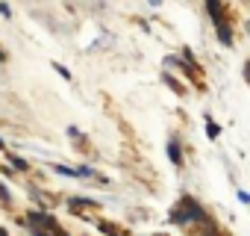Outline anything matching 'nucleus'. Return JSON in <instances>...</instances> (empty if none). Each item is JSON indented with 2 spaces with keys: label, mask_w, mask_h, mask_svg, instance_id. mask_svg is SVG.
Instances as JSON below:
<instances>
[{
  "label": "nucleus",
  "mask_w": 250,
  "mask_h": 236,
  "mask_svg": "<svg viewBox=\"0 0 250 236\" xmlns=\"http://www.w3.org/2000/svg\"><path fill=\"white\" fill-rule=\"evenodd\" d=\"M168 221H171V224H180V227H203L206 221H212V215L206 212V207H203L197 198L183 195V198L171 207Z\"/></svg>",
  "instance_id": "1"
},
{
  "label": "nucleus",
  "mask_w": 250,
  "mask_h": 236,
  "mask_svg": "<svg viewBox=\"0 0 250 236\" xmlns=\"http://www.w3.org/2000/svg\"><path fill=\"white\" fill-rule=\"evenodd\" d=\"M21 221H24L30 230H33V227H42V230H50V233H53V230L59 227V224H56V218H53L44 207H33V210H27V215H24Z\"/></svg>",
  "instance_id": "2"
},
{
  "label": "nucleus",
  "mask_w": 250,
  "mask_h": 236,
  "mask_svg": "<svg viewBox=\"0 0 250 236\" xmlns=\"http://www.w3.org/2000/svg\"><path fill=\"white\" fill-rule=\"evenodd\" d=\"M203 3H206V12H209V18H212L215 30L229 24V21H227V12H224V0H203Z\"/></svg>",
  "instance_id": "3"
},
{
  "label": "nucleus",
  "mask_w": 250,
  "mask_h": 236,
  "mask_svg": "<svg viewBox=\"0 0 250 236\" xmlns=\"http://www.w3.org/2000/svg\"><path fill=\"white\" fill-rule=\"evenodd\" d=\"M165 151H168L171 165H177V168H183V165H186V154H183V145H180V139H177V136H171V139H168Z\"/></svg>",
  "instance_id": "4"
},
{
  "label": "nucleus",
  "mask_w": 250,
  "mask_h": 236,
  "mask_svg": "<svg viewBox=\"0 0 250 236\" xmlns=\"http://www.w3.org/2000/svg\"><path fill=\"white\" fill-rule=\"evenodd\" d=\"M100 204L94 201V198H68V210L74 212V215H83V210H97Z\"/></svg>",
  "instance_id": "5"
},
{
  "label": "nucleus",
  "mask_w": 250,
  "mask_h": 236,
  "mask_svg": "<svg viewBox=\"0 0 250 236\" xmlns=\"http://www.w3.org/2000/svg\"><path fill=\"white\" fill-rule=\"evenodd\" d=\"M6 157H9L12 171H18V174H27V171H30V163H27L24 157H15V154H6Z\"/></svg>",
  "instance_id": "6"
},
{
  "label": "nucleus",
  "mask_w": 250,
  "mask_h": 236,
  "mask_svg": "<svg viewBox=\"0 0 250 236\" xmlns=\"http://www.w3.org/2000/svg\"><path fill=\"white\" fill-rule=\"evenodd\" d=\"M97 230H100L103 236H127V233L121 230V227H115V224H109V221H103V218L97 221Z\"/></svg>",
  "instance_id": "7"
},
{
  "label": "nucleus",
  "mask_w": 250,
  "mask_h": 236,
  "mask_svg": "<svg viewBox=\"0 0 250 236\" xmlns=\"http://www.w3.org/2000/svg\"><path fill=\"white\" fill-rule=\"evenodd\" d=\"M203 121H206V136H209V139H212V142H215V139H218V136H221V127H218V124H215V121H212V118H209V115H206V118H203Z\"/></svg>",
  "instance_id": "8"
},
{
  "label": "nucleus",
  "mask_w": 250,
  "mask_h": 236,
  "mask_svg": "<svg viewBox=\"0 0 250 236\" xmlns=\"http://www.w3.org/2000/svg\"><path fill=\"white\" fill-rule=\"evenodd\" d=\"M162 80H165V83H168V86H171L177 94H183V92H186V89H183V83H180V80H174L171 74H162Z\"/></svg>",
  "instance_id": "9"
},
{
  "label": "nucleus",
  "mask_w": 250,
  "mask_h": 236,
  "mask_svg": "<svg viewBox=\"0 0 250 236\" xmlns=\"http://www.w3.org/2000/svg\"><path fill=\"white\" fill-rule=\"evenodd\" d=\"M74 174H77V177H97L94 165H80V168H74Z\"/></svg>",
  "instance_id": "10"
},
{
  "label": "nucleus",
  "mask_w": 250,
  "mask_h": 236,
  "mask_svg": "<svg viewBox=\"0 0 250 236\" xmlns=\"http://www.w3.org/2000/svg\"><path fill=\"white\" fill-rule=\"evenodd\" d=\"M0 204H12V192H9V186L0 180Z\"/></svg>",
  "instance_id": "11"
},
{
  "label": "nucleus",
  "mask_w": 250,
  "mask_h": 236,
  "mask_svg": "<svg viewBox=\"0 0 250 236\" xmlns=\"http://www.w3.org/2000/svg\"><path fill=\"white\" fill-rule=\"evenodd\" d=\"M50 65H53V71H56V74H59L62 80H71V71H68V68H65L62 62H50Z\"/></svg>",
  "instance_id": "12"
},
{
  "label": "nucleus",
  "mask_w": 250,
  "mask_h": 236,
  "mask_svg": "<svg viewBox=\"0 0 250 236\" xmlns=\"http://www.w3.org/2000/svg\"><path fill=\"white\" fill-rule=\"evenodd\" d=\"M53 171H56V174H65V177H77L74 168H68V165H53Z\"/></svg>",
  "instance_id": "13"
},
{
  "label": "nucleus",
  "mask_w": 250,
  "mask_h": 236,
  "mask_svg": "<svg viewBox=\"0 0 250 236\" xmlns=\"http://www.w3.org/2000/svg\"><path fill=\"white\" fill-rule=\"evenodd\" d=\"M30 236H53V233H50V230H42V227H33Z\"/></svg>",
  "instance_id": "14"
},
{
  "label": "nucleus",
  "mask_w": 250,
  "mask_h": 236,
  "mask_svg": "<svg viewBox=\"0 0 250 236\" xmlns=\"http://www.w3.org/2000/svg\"><path fill=\"white\" fill-rule=\"evenodd\" d=\"M0 15H3V18H12V9H9V3H0Z\"/></svg>",
  "instance_id": "15"
},
{
  "label": "nucleus",
  "mask_w": 250,
  "mask_h": 236,
  "mask_svg": "<svg viewBox=\"0 0 250 236\" xmlns=\"http://www.w3.org/2000/svg\"><path fill=\"white\" fill-rule=\"evenodd\" d=\"M238 201H241V204H250V195H247V192L241 189V192H238Z\"/></svg>",
  "instance_id": "16"
},
{
  "label": "nucleus",
  "mask_w": 250,
  "mask_h": 236,
  "mask_svg": "<svg viewBox=\"0 0 250 236\" xmlns=\"http://www.w3.org/2000/svg\"><path fill=\"white\" fill-rule=\"evenodd\" d=\"M53 236H71V233H68V230H62V227H56V230H53Z\"/></svg>",
  "instance_id": "17"
},
{
  "label": "nucleus",
  "mask_w": 250,
  "mask_h": 236,
  "mask_svg": "<svg viewBox=\"0 0 250 236\" xmlns=\"http://www.w3.org/2000/svg\"><path fill=\"white\" fill-rule=\"evenodd\" d=\"M0 236H9V230H6V227H3V224H0Z\"/></svg>",
  "instance_id": "18"
},
{
  "label": "nucleus",
  "mask_w": 250,
  "mask_h": 236,
  "mask_svg": "<svg viewBox=\"0 0 250 236\" xmlns=\"http://www.w3.org/2000/svg\"><path fill=\"white\" fill-rule=\"evenodd\" d=\"M6 59H9V56H6V53H3V50H0V62H6Z\"/></svg>",
  "instance_id": "19"
},
{
  "label": "nucleus",
  "mask_w": 250,
  "mask_h": 236,
  "mask_svg": "<svg viewBox=\"0 0 250 236\" xmlns=\"http://www.w3.org/2000/svg\"><path fill=\"white\" fill-rule=\"evenodd\" d=\"M0 151H6V142H3V139H0Z\"/></svg>",
  "instance_id": "20"
},
{
  "label": "nucleus",
  "mask_w": 250,
  "mask_h": 236,
  "mask_svg": "<svg viewBox=\"0 0 250 236\" xmlns=\"http://www.w3.org/2000/svg\"><path fill=\"white\" fill-rule=\"evenodd\" d=\"M150 3H153V6H159V3H162V0H150Z\"/></svg>",
  "instance_id": "21"
}]
</instances>
